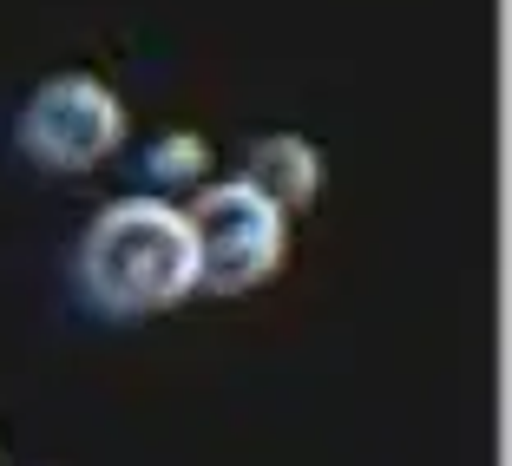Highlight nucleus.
<instances>
[{"label": "nucleus", "instance_id": "39448f33", "mask_svg": "<svg viewBox=\"0 0 512 466\" xmlns=\"http://www.w3.org/2000/svg\"><path fill=\"white\" fill-rule=\"evenodd\" d=\"M204 165H211V151H204V138H191V132L151 145V178H158V184H197Z\"/></svg>", "mask_w": 512, "mask_h": 466}, {"label": "nucleus", "instance_id": "f03ea898", "mask_svg": "<svg viewBox=\"0 0 512 466\" xmlns=\"http://www.w3.org/2000/svg\"><path fill=\"white\" fill-rule=\"evenodd\" d=\"M184 230H191L197 256V289H217V296H243V289L270 283L289 256V217L243 178L197 191Z\"/></svg>", "mask_w": 512, "mask_h": 466}, {"label": "nucleus", "instance_id": "f257e3e1", "mask_svg": "<svg viewBox=\"0 0 512 466\" xmlns=\"http://www.w3.org/2000/svg\"><path fill=\"white\" fill-rule=\"evenodd\" d=\"M79 283L106 316H158L197 289L184 211L165 197H119L79 243Z\"/></svg>", "mask_w": 512, "mask_h": 466}, {"label": "nucleus", "instance_id": "7ed1b4c3", "mask_svg": "<svg viewBox=\"0 0 512 466\" xmlns=\"http://www.w3.org/2000/svg\"><path fill=\"white\" fill-rule=\"evenodd\" d=\"M20 145L46 171H92L99 158H112L125 145V106L86 73L46 79L33 92L27 119H20Z\"/></svg>", "mask_w": 512, "mask_h": 466}, {"label": "nucleus", "instance_id": "20e7f679", "mask_svg": "<svg viewBox=\"0 0 512 466\" xmlns=\"http://www.w3.org/2000/svg\"><path fill=\"white\" fill-rule=\"evenodd\" d=\"M250 191H263L276 204V211H302V204H316V191H322V158H316V145H302V138H289V132H276V138H263V145L250 151Z\"/></svg>", "mask_w": 512, "mask_h": 466}]
</instances>
